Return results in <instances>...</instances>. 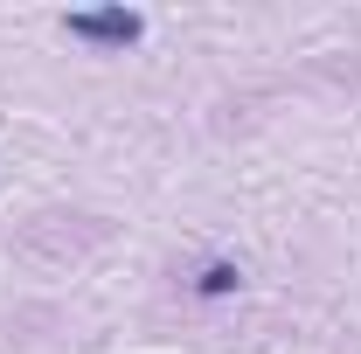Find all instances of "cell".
Instances as JSON below:
<instances>
[{
    "label": "cell",
    "mask_w": 361,
    "mask_h": 354,
    "mask_svg": "<svg viewBox=\"0 0 361 354\" xmlns=\"http://www.w3.org/2000/svg\"><path fill=\"white\" fill-rule=\"evenodd\" d=\"M63 28L77 42H97V49H133L146 35V14H133V7H90V14H63Z\"/></svg>",
    "instance_id": "cell-1"
},
{
    "label": "cell",
    "mask_w": 361,
    "mask_h": 354,
    "mask_svg": "<svg viewBox=\"0 0 361 354\" xmlns=\"http://www.w3.org/2000/svg\"><path fill=\"white\" fill-rule=\"evenodd\" d=\"M202 292H209V299L236 292V264H209V271H202Z\"/></svg>",
    "instance_id": "cell-2"
}]
</instances>
